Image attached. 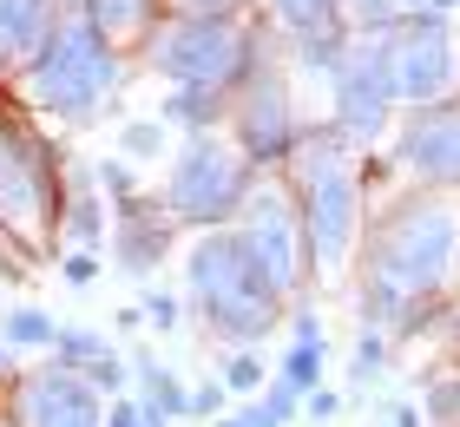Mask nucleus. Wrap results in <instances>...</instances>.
<instances>
[{
  "mask_svg": "<svg viewBox=\"0 0 460 427\" xmlns=\"http://www.w3.org/2000/svg\"><path fill=\"white\" fill-rule=\"evenodd\" d=\"M53 355H59V361H73V369H93V361H106V355H112V342L99 335V329H73V323H59Z\"/></svg>",
  "mask_w": 460,
  "mask_h": 427,
  "instance_id": "nucleus-22",
  "label": "nucleus"
},
{
  "mask_svg": "<svg viewBox=\"0 0 460 427\" xmlns=\"http://www.w3.org/2000/svg\"><path fill=\"white\" fill-rule=\"evenodd\" d=\"M138 369V414H145V427H172V421H191V395H184V381L172 375V369H158L152 355H138L132 361Z\"/></svg>",
  "mask_w": 460,
  "mask_h": 427,
  "instance_id": "nucleus-17",
  "label": "nucleus"
},
{
  "mask_svg": "<svg viewBox=\"0 0 460 427\" xmlns=\"http://www.w3.org/2000/svg\"><path fill=\"white\" fill-rule=\"evenodd\" d=\"M145 323L172 335V329H178V296H164V289H152V296H145Z\"/></svg>",
  "mask_w": 460,
  "mask_h": 427,
  "instance_id": "nucleus-26",
  "label": "nucleus"
},
{
  "mask_svg": "<svg viewBox=\"0 0 460 427\" xmlns=\"http://www.w3.org/2000/svg\"><path fill=\"white\" fill-rule=\"evenodd\" d=\"M7 388H13L20 427H106V388L59 355L33 361V369H13Z\"/></svg>",
  "mask_w": 460,
  "mask_h": 427,
  "instance_id": "nucleus-11",
  "label": "nucleus"
},
{
  "mask_svg": "<svg viewBox=\"0 0 460 427\" xmlns=\"http://www.w3.org/2000/svg\"><path fill=\"white\" fill-rule=\"evenodd\" d=\"M296 395H309V388H323V342H296V349L283 355V369H277Z\"/></svg>",
  "mask_w": 460,
  "mask_h": 427,
  "instance_id": "nucleus-23",
  "label": "nucleus"
},
{
  "mask_svg": "<svg viewBox=\"0 0 460 427\" xmlns=\"http://www.w3.org/2000/svg\"><path fill=\"white\" fill-rule=\"evenodd\" d=\"M408 7H428V0H408Z\"/></svg>",
  "mask_w": 460,
  "mask_h": 427,
  "instance_id": "nucleus-35",
  "label": "nucleus"
},
{
  "mask_svg": "<svg viewBox=\"0 0 460 427\" xmlns=\"http://www.w3.org/2000/svg\"><path fill=\"white\" fill-rule=\"evenodd\" d=\"M402 33V27H394ZM394 33H349L342 67H336V125L342 138L375 145L388 132V112L402 105V79H394Z\"/></svg>",
  "mask_w": 460,
  "mask_h": 427,
  "instance_id": "nucleus-10",
  "label": "nucleus"
},
{
  "mask_svg": "<svg viewBox=\"0 0 460 427\" xmlns=\"http://www.w3.org/2000/svg\"><path fill=\"white\" fill-rule=\"evenodd\" d=\"M257 171L263 165L230 138V125H204V132H184V145L172 152L158 198L184 230H217V224L237 218V204L250 198Z\"/></svg>",
  "mask_w": 460,
  "mask_h": 427,
  "instance_id": "nucleus-7",
  "label": "nucleus"
},
{
  "mask_svg": "<svg viewBox=\"0 0 460 427\" xmlns=\"http://www.w3.org/2000/svg\"><path fill=\"white\" fill-rule=\"evenodd\" d=\"M230 7H250V0H172V13H230Z\"/></svg>",
  "mask_w": 460,
  "mask_h": 427,
  "instance_id": "nucleus-30",
  "label": "nucleus"
},
{
  "mask_svg": "<svg viewBox=\"0 0 460 427\" xmlns=\"http://www.w3.org/2000/svg\"><path fill=\"white\" fill-rule=\"evenodd\" d=\"M73 165L40 112L0 73V276L27 283L53 256H66Z\"/></svg>",
  "mask_w": 460,
  "mask_h": 427,
  "instance_id": "nucleus-1",
  "label": "nucleus"
},
{
  "mask_svg": "<svg viewBox=\"0 0 460 427\" xmlns=\"http://www.w3.org/2000/svg\"><path fill=\"white\" fill-rule=\"evenodd\" d=\"M172 427H191V421H172Z\"/></svg>",
  "mask_w": 460,
  "mask_h": 427,
  "instance_id": "nucleus-36",
  "label": "nucleus"
},
{
  "mask_svg": "<svg viewBox=\"0 0 460 427\" xmlns=\"http://www.w3.org/2000/svg\"><path fill=\"white\" fill-rule=\"evenodd\" d=\"M184 296L204 316L211 342H230V349H257L289 316V303L263 283V270L243 256L237 230H191V250H184Z\"/></svg>",
  "mask_w": 460,
  "mask_h": 427,
  "instance_id": "nucleus-5",
  "label": "nucleus"
},
{
  "mask_svg": "<svg viewBox=\"0 0 460 427\" xmlns=\"http://www.w3.org/2000/svg\"><path fill=\"white\" fill-rule=\"evenodd\" d=\"M224 381H204V388H191V421H204V414H211V408H224Z\"/></svg>",
  "mask_w": 460,
  "mask_h": 427,
  "instance_id": "nucleus-29",
  "label": "nucleus"
},
{
  "mask_svg": "<svg viewBox=\"0 0 460 427\" xmlns=\"http://www.w3.org/2000/svg\"><path fill=\"white\" fill-rule=\"evenodd\" d=\"M336 408H342V395H336V388H309V395H303V414L316 421V427L336 421Z\"/></svg>",
  "mask_w": 460,
  "mask_h": 427,
  "instance_id": "nucleus-27",
  "label": "nucleus"
},
{
  "mask_svg": "<svg viewBox=\"0 0 460 427\" xmlns=\"http://www.w3.org/2000/svg\"><path fill=\"white\" fill-rule=\"evenodd\" d=\"M296 414H303V395H296V388H289V381L277 375V381H270V388H263L257 401H250V408H237V414H230V421H217V427H289Z\"/></svg>",
  "mask_w": 460,
  "mask_h": 427,
  "instance_id": "nucleus-19",
  "label": "nucleus"
},
{
  "mask_svg": "<svg viewBox=\"0 0 460 427\" xmlns=\"http://www.w3.org/2000/svg\"><path fill=\"white\" fill-rule=\"evenodd\" d=\"M394 79H402L408 105H441L460 85V33L441 13H414L394 33Z\"/></svg>",
  "mask_w": 460,
  "mask_h": 427,
  "instance_id": "nucleus-12",
  "label": "nucleus"
},
{
  "mask_svg": "<svg viewBox=\"0 0 460 427\" xmlns=\"http://www.w3.org/2000/svg\"><path fill=\"white\" fill-rule=\"evenodd\" d=\"M283 178H289V191H296L316 276H342L355 244H362V230H368L355 138H342V125H316V132H303L296 152L283 158Z\"/></svg>",
  "mask_w": 460,
  "mask_h": 427,
  "instance_id": "nucleus-4",
  "label": "nucleus"
},
{
  "mask_svg": "<svg viewBox=\"0 0 460 427\" xmlns=\"http://www.w3.org/2000/svg\"><path fill=\"white\" fill-rule=\"evenodd\" d=\"M250 13H257L270 33H283L289 47L349 33V7H342V0H250Z\"/></svg>",
  "mask_w": 460,
  "mask_h": 427,
  "instance_id": "nucleus-16",
  "label": "nucleus"
},
{
  "mask_svg": "<svg viewBox=\"0 0 460 427\" xmlns=\"http://www.w3.org/2000/svg\"><path fill=\"white\" fill-rule=\"evenodd\" d=\"M394 158H402L428 191H460V105H447V99L441 105H414Z\"/></svg>",
  "mask_w": 460,
  "mask_h": 427,
  "instance_id": "nucleus-13",
  "label": "nucleus"
},
{
  "mask_svg": "<svg viewBox=\"0 0 460 427\" xmlns=\"http://www.w3.org/2000/svg\"><path fill=\"white\" fill-rule=\"evenodd\" d=\"M230 138L243 145L257 165H283L296 152L303 125H296V105H289V79H283V59L270 53V27H263V53L250 59V73L237 79V93H230Z\"/></svg>",
  "mask_w": 460,
  "mask_h": 427,
  "instance_id": "nucleus-9",
  "label": "nucleus"
},
{
  "mask_svg": "<svg viewBox=\"0 0 460 427\" xmlns=\"http://www.w3.org/2000/svg\"><path fill=\"white\" fill-rule=\"evenodd\" d=\"M388 421H394V427H421V414H414V408H394Z\"/></svg>",
  "mask_w": 460,
  "mask_h": 427,
  "instance_id": "nucleus-33",
  "label": "nucleus"
},
{
  "mask_svg": "<svg viewBox=\"0 0 460 427\" xmlns=\"http://www.w3.org/2000/svg\"><path fill=\"white\" fill-rule=\"evenodd\" d=\"M0 335H7V349H53L59 323L47 309H7V316H0Z\"/></svg>",
  "mask_w": 460,
  "mask_h": 427,
  "instance_id": "nucleus-21",
  "label": "nucleus"
},
{
  "mask_svg": "<svg viewBox=\"0 0 460 427\" xmlns=\"http://www.w3.org/2000/svg\"><path fill=\"white\" fill-rule=\"evenodd\" d=\"M112 152L119 158H132V165H152L172 152V119H125L119 125V138H112Z\"/></svg>",
  "mask_w": 460,
  "mask_h": 427,
  "instance_id": "nucleus-20",
  "label": "nucleus"
},
{
  "mask_svg": "<svg viewBox=\"0 0 460 427\" xmlns=\"http://www.w3.org/2000/svg\"><path fill=\"white\" fill-rule=\"evenodd\" d=\"M106 427H145L138 401H112V408H106Z\"/></svg>",
  "mask_w": 460,
  "mask_h": 427,
  "instance_id": "nucleus-31",
  "label": "nucleus"
},
{
  "mask_svg": "<svg viewBox=\"0 0 460 427\" xmlns=\"http://www.w3.org/2000/svg\"><path fill=\"white\" fill-rule=\"evenodd\" d=\"M257 53H263V20L250 7H230V13H172L158 27V40L145 47L138 67L158 73L172 93H217V99H230Z\"/></svg>",
  "mask_w": 460,
  "mask_h": 427,
  "instance_id": "nucleus-6",
  "label": "nucleus"
},
{
  "mask_svg": "<svg viewBox=\"0 0 460 427\" xmlns=\"http://www.w3.org/2000/svg\"><path fill=\"white\" fill-rule=\"evenodd\" d=\"M178 218L164 210V198H125V204H112V263L125 270V276H152L164 256H172V244H178Z\"/></svg>",
  "mask_w": 460,
  "mask_h": 427,
  "instance_id": "nucleus-14",
  "label": "nucleus"
},
{
  "mask_svg": "<svg viewBox=\"0 0 460 427\" xmlns=\"http://www.w3.org/2000/svg\"><path fill=\"white\" fill-rule=\"evenodd\" d=\"M230 230H237L243 256L263 270V283L283 296V303H296V296L309 289V276H316V263H309V237H303V210H296V191H289L283 165H263L257 184H250V198L237 204V218H230Z\"/></svg>",
  "mask_w": 460,
  "mask_h": 427,
  "instance_id": "nucleus-8",
  "label": "nucleus"
},
{
  "mask_svg": "<svg viewBox=\"0 0 460 427\" xmlns=\"http://www.w3.org/2000/svg\"><path fill=\"white\" fill-rule=\"evenodd\" d=\"M59 276H66L73 289H86L99 276V250H66V256H59Z\"/></svg>",
  "mask_w": 460,
  "mask_h": 427,
  "instance_id": "nucleus-25",
  "label": "nucleus"
},
{
  "mask_svg": "<svg viewBox=\"0 0 460 427\" xmlns=\"http://www.w3.org/2000/svg\"><path fill=\"white\" fill-rule=\"evenodd\" d=\"M460 270V204L408 198L362 230V309L368 323H408Z\"/></svg>",
  "mask_w": 460,
  "mask_h": 427,
  "instance_id": "nucleus-2",
  "label": "nucleus"
},
{
  "mask_svg": "<svg viewBox=\"0 0 460 427\" xmlns=\"http://www.w3.org/2000/svg\"><path fill=\"white\" fill-rule=\"evenodd\" d=\"M86 375H93V381H99V388H106V395H119V388H125V361H119V355H106V361H93Z\"/></svg>",
  "mask_w": 460,
  "mask_h": 427,
  "instance_id": "nucleus-28",
  "label": "nucleus"
},
{
  "mask_svg": "<svg viewBox=\"0 0 460 427\" xmlns=\"http://www.w3.org/2000/svg\"><path fill=\"white\" fill-rule=\"evenodd\" d=\"M47 7H53V13H73V7H86V0H47Z\"/></svg>",
  "mask_w": 460,
  "mask_h": 427,
  "instance_id": "nucleus-34",
  "label": "nucleus"
},
{
  "mask_svg": "<svg viewBox=\"0 0 460 427\" xmlns=\"http://www.w3.org/2000/svg\"><path fill=\"white\" fill-rule=\"evenodd\" d=\"M224 388H230V395H257V388H263V361L250 355V349H237V355L224 361Z\"/></svg>",
  "mask_w": 460,
  "mask_h": 427,
  "instance_id": "nucleus-24",
  "label": "nucleus"
},
{
  "mask_svg": "<svg viewBox=\"0 0 460 427\" xmlns=\"http://www.w3.org/2000/svg\"><path fill=\"white\" fill-rule=\"evenodd\" d=\"M0 427H20V408H13V388H7V375H0Z\"/></svg>",
  "mask_w": 460,
  "mask_h": 427,
  "instance_id": "nucleus-32",
  "label": "nucleus"
},
{
  "mask_svg": "<svg viewBox=\"0 0 460 427\" xmlns=\"http://www.w3.org/2000/svg\"><path fill=\"white\" fill-rule=\"evenodd\" d=\"M0 73H7V85L33 105L40 119H53V125H93L99 112H106V99L119 93L125 59L99 40L93 20L73 7V13H53L47 33L33 40V53L13 59V67H0Z\"/></svg>",
  "mask_w": 460,
  "mask_h": 427,
  "instance_id": "nucleus-3",
  "label": "nucleus"
},
{
  "mask_svg": "<svg viewBox=\"0 0 460 427\" xmlns=\"http://www.w3.org/2000/svg\"><path fill=\"white\" fill-rule=\"evenodd\" d=\"M53 7L47 0H0V67H13V59L33 53V40L47 33Z\"/></svg>",
  "mask_w": 460,
  "mask_h": 427,
  "instance_id": "nucleus-18",
  "label": "nucleus"
},
{
  "mask_svg": "<svg viewBox=\"0 0 460 427\" xmlns=\"http://www.w3.org/2000/svg\"><path fill=\"white\" fill-rule=\"evenodd\" d=\"M79 13L99 27V40H106L119 59H145V47H152L158 27L172 20V0H86Z\"/></svg>",
  "mask_w": 460,
  "mask_h": 427,
  "instance_id": "nucleus-15",
  "label": "nucleus"
}]
</instances>
